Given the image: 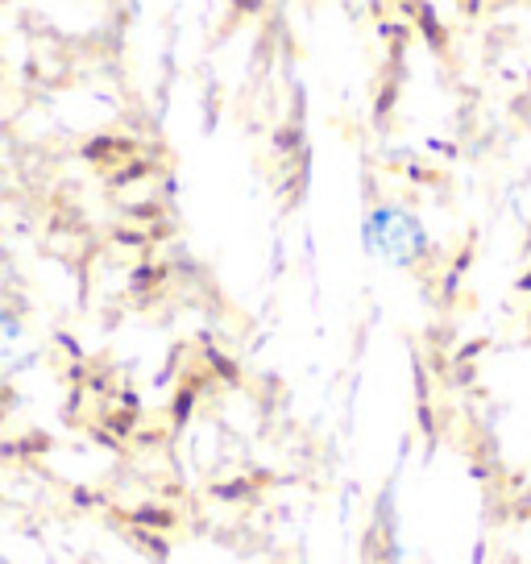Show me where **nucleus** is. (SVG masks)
<instances>
[{
	"mask_svg": "<svg viewBox=\"0 0 531 564\" xmlns=\"http://www.w3.org/2000/svg\"><path fill=\"white\" fill-rule=\"evenodd\" d=\"M366 241H370L373 253H382L390 262H411L424 249V232H420V225L411 220L408 212L378 208L370 216V225H366Z\"/></svg>",
	"mask_w": 531,
	"mask_h": 564,
	"instance_id": "nucleus-1",
	"label": "nucleus"
},
{
	"mask_svg": "<svg viewBox=\"0 0 531 564\" xmlns=\"http://www.w3.org/2000/svg\"><path fill=\"white\" fill-rule=\"evenodd\" d=\"M34 361V340L13 312H0V373H18Z\"/></svg>",
	"mask_w": 531,
	"mask_h": 564,
	"instance_id": "nucleus-2",
	"label": "nucleus"
},
{
	"mask_svg": "<svg viewBox=\"0 0 531 564\" xmlns=\"http://www.w3.org/2000/svg\"><path fill=\"white\" fill-rule=\"evenodd\" d=\"M0 564H9V561H4V556H0Z\"/></svg>",
	"mask_w": 531,
	"mask_h": 564,
	"instance_id": "nucleus-3",
	"label": "nucleus"
}]
</instances>
